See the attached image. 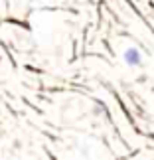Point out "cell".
<instances>
[{"label": "cell", "instance_id": "6da1fadb", "mask_svg": "<svg viewBox=\"0 0 154 160\" xmlns=\"http://www.w3.org/2000/svg\"><path fill=\"white\" fill-rule=\"evenodd\" d=\"M122 61H125L128 67H138V65H142V53H140L138 48L131 46L122 52Z\"/></svg>", "mask_w": 154, "mask_h": 160}]
</instances>
